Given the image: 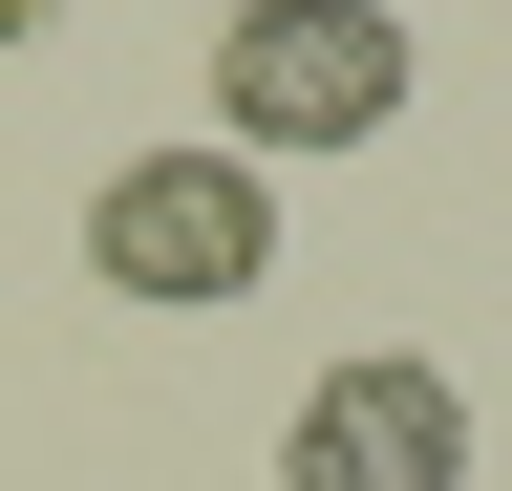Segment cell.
Segmentation results:
<instances>
[{
    "instance_id": "7a4b0ae2",
    "label": "cell",
    "mask_w": 512,
    "mask_h": 491,
    "mask_svg": "<svg viewBox=\"0 0 512 491\" xmlns=\"http://www.w3.org/2000/svg\"><path fill=\"white\" fill-rule=\"evenodd\" d=\"M86 278L107 299H171V321H214V299L278 278V193H256V150H128L86 193Z\"/></svg>"
},
{
    "instance_id": "277c9868",
    "label": "cell",
    "mask_w": 512,
    "mask_h": 491,
    "mask_svg": "<svg viewBox=\"0 0 512 491\" xmlns=\"http://www.w3.org/2000/svg\"><path fill=\"white\" fill-rule=\"evenodd\" d=\"M43 22H64V0H0V43H43Z\"/></svg>"
},
{
    "instance_id": "3957f363",
    "label": "cell",
    "mask_w": 512,
    "mask_h": 491,
    "mask_svg": "<svg viewBox=\"0 0 512 491\" xmlns=\"http://www.w3.org/2000/svg\"><path fill=\"white\" fill-rule=\"evenodd\" d=\"M278 491H470V385L406 342H363V363H320L299 427H278Z\"/></svg>"
},
{
    "instance_id": "6da1fadb",
    "label": "cell",
    "mask_w": 512,
    "mask_h": 491,
    "mask_svg": "<svg viewBox=\"0 0 512 491\" xmlns=\"http://www.w3.org/2000/svg\"><path fill=\"white\" fill-rule=\"evenodd\" d=\"M406 129V22L384 0H235L214 22V150H363Z\"/></svg>"
}]
</instances>
